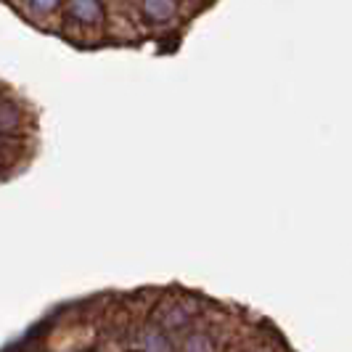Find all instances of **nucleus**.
Returning <instances> with one entry per match:
<instances>
[{
  "label": "nucleus",
  "instance_id": "obj_1",
  "mask_svg": "<svg viewBox=\"0 0 352 352\" xmlns=\"http://www.w3.org/2000/svg\"><path fill=\"white\" fill-rule=\"evenodd\" d=\"M69 16L80 24H98L104 16L101 0H69Z\"/></svg>",
  "mask_w": 352,
  "mask_h": 352
},
{
  "label": "nucleus",
  "instance_id": "obj_2",
  "mask_svg": "<svg viewBox=\"0 0 352 352\" xmlns=\"http://www.w3.org/2000/svg\"><path fill=\"white\" fill-rule=\"evenodd\" d=\"M177 0H141L143 16L151 21H170L177 14Z\"/></svg>",
  "mask_w": 352,
  "mask_h": 352
},
{
  "label": "nucleus",
  "instance_id": "obj_3",
  "mask_svg": "<svg viewBox=\"0 0 352 352\" xmlns=\"http://www.w3.org/2000/svg\"><path fill=\"white\" fill-rule=\"evenodd\" d=\"M141 350L143 352H170V342L162 329H146L141 334Z\"/></svg>",
  "mask_w": 352,
  "mask_h": 352
},
{
  "label": "nucleus",
  "instance_id": "obj_4",
  "mask_svg": "<svg viewBox=\"0 0 352 352\" xmlns=\"http://www.w3.org/2000/svg\"><path fill=\"white\" fill-rule=\"evenodd\" d=\"M180 352H217V347H214V339H212V336L196 331V334L186 336Z\"/></svg>",
  "mask_w": 352,
  "mask_h": 352
},
{
  "label": "nucleus",
  "instance_id": "obj_5",
  "mask_svg": "<svg viewBox=\"0 0 352 352\" xmlns=\"http://www.w3.org/2000/svg\"><path fill=\"white\" fill-rule=\"evenodd\" d=\"M19 114H16V106L11 104V101H6L3 104V133L8 135L11 130H14V124H16Z\"/></svg>",
  "mask_w": 352,
  "mask_h": 352
},
{
  "label": "nucleus",
  "instance_id": "obj_6",
  "mask_svg": "<svg viewBox=\"0 0 352 352\" xmlns=\"http://www.w3.org/2000/svg\"><path fill=\"white\" fill-rule=\"evenodd\" d=\"M27 3L35 8L37 14H48V11H53L58 6V0H27Z\"/></svg>",
  "mask_w": 352,
  "mask_h": 352
}]
</instances>
